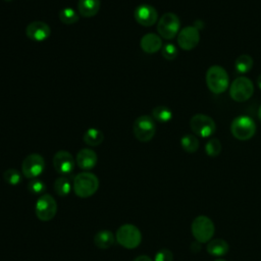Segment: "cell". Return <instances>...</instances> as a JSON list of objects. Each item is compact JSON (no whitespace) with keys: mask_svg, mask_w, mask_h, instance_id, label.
<instances>
[{"mask_svg":"<svg viewBox=\"0 0 261 261\" xmlns=\"http://www.w3.org/2000/svg\"><path fill=\"white\" fill-rule=\"evenodd\" d=\"M99 188L98 177L89 171L77 173L72 182L74 194L80 198H89L93 196Z\"/></svg>","mask_w":261,"mask_h":261,"instance_id":"cell-1","label":"cell"},{"mask_svg":"<svg viewBox=\"0 0 261 261\" xmlns=\"http://www.w3.org/2000/svg\"><path fill=\"white\" fill-rule=\"evenodd\" d=\"M228 74L226 70L219 65H212L206 72V84L209 90L214 94H221L228 88Z\"/></svg>","mask_w":261,"mask_h":261,"instance_id":"cell-2","label":"cell"},{"mask_svg":"<svg viewBox=\"0 0 261 261\" xmlns=\"http://www.w3.org/2000/svg\"><path fill=\"white\" fill-rule=\"evenodd\" d=\"M117 243L125 249H135L142 242V233L140 229L134 224L121 225L115 234Z\"/></svg>","mask_w":261,"mask_h":261,"instance_id":"cell-3","label":"cell"},{"mask_svg":"<svg viewBox=\"0 0 261 261\" xmlns=\"http://www.w3.org/2000/svg\"><path fill=\"white\" fill-rule=\"evenodd\" d=\"M230 132L236 139L246 141L255 135L256 123L250 116L241 115L232 120L230 124Z\"/></svg>","mask_w":261,"mask_h":261,"instance_id":"cell-4","label":"cell"},{"mask_svg":"<svg viewBox=\"0 0 261 261\" xmlns=\"http://www.w3.org/2000/svg\"><path fill=\"white\" fill-rule=\"evenodd\" d=\"M133 133L136 139L146 143L153 139L156 133V125L153 117L149 115H141L136 118L133 124Z\"/></svg>","mask_w":261,"mask_h":261,"instance_id":"cell-5","label":"cell"},{"mask_svg":"<svg viewBox=\"0 0 261 261\" xmlns=\"http://www.w3.org/2000/svg\"><path fill=\"white\" fill-rule=\"evenodd\" d=\"M215 231L213 221L204 215L196 217L192 222V233L200 244L210 242Z\"/></svg>","mask_w":261,"mask_h":261,"instance_id":"cell-6","label":"cell"},{"mask_svg":"<svg viewBox=\"0 0 261 261\" xmlns=\"http://www.w3.org/2000/svg\"><path fill=\"white\" fill-rule=\"evenodd\" d=\"M36 216L41 221H50L57 212V203L50 194H42L36 201Z\"/></svg>","mask_w":261,"mask_h":261,"instance_id":"cell-7","label":"cell"},{"mask_svg":"<svg viewBox=\"0 0 261 261\" xmlns=\"http://www.w3.org/2000/svg\"><path fill=\"white\" fill-rule=\"evenodd\" d=\"M179 27L180 22L177 15L172 12H166L158 20L157 32L163 39L171 40L178 34Z\"/></svg>","mask_w":261,"mask_h":261,"instance_id":"cell-8","label":"cell"},{"mask_svg":"<svg viewBox=\"0 0 261 261\" xmlns=\"http://www.w3.org/2000/svg\"><path fill=\"white\" fill-rule=\"evenodd\" d=\"M254 93L253 83L245 76L237 77L229 87V95L237 102H245L249 100Z\"/></svg>","mask_w":261,"mask_h":261,"instance_id":"cell-9","label":"cell"},{"mask_svg":"<svg viewBox=\"0 0 261 261\" xmlns=\"http://www.w3.org/2000/svg\"><path fill=\"white\" fill-rule=\"evenodd\" d=\"M45 169V160L44 158L37 153L28 155L21 164L22 174L30 179L37 178Z\"/></svg>","mask_w":261,"mask_h":261,"instance_id":"cell-10","label":"cell"},{"mask_svg":"<svg viewBox=\"0 0 261 261\" xmlns=\"http://www.w3.org/2000/svg\"><path fill=\"white\" fill-rule=\"evenodd\" d=\"M190 126L194 134L202 138L210 137L216 128L214 120L205 114H195L190 120Z\"/></svg>","mask_w":261,"mask_h":261,"instance_id":"cell-11","label":"cell"},{"mask_svg":"<svg viewBox=\"0 0 261 261\" xmlns=\"http://www.w3.org/2000/svg\"><path fill=\"white\" fill-rule=\"evenodd\" d=\"M136 21L143 27H151L158 20L157 10L150 4H140L134 11Z\"/></svg>","mask_w":261,"mask_h":261,"instance_id":"cell-12","label":"cell"},{"mask_svg":"<svg viewBox=\"0 0 261 261\" xmlns=\"http://www.w3.org/2000/svg\"><path fill=\"white\" fill-rule=\"evenodd\" d=\"M200 41V33L196 27H186L177 34V44L182 50L194 49Z\"/></svg>","mask_w":261,"mask_h":261,"instance_id":"cell-13","label":"cell"},{"mask_svg":"<svg viewBox=\"0 0 261 261\" xmlns=\"http://www.w3.org/2000/svg\"><path fill=\"white\" fill-rule=\"evenodd\" d=\"M52 162H53L54 169L58 173L64 174V175L71 173L75 166V161L72 155L65 150H60L56 152L53 156Z\"/></svg>","mask_w":261,"mask_h":261,"instance_id":"cell-14","label":"cell"},{"mask_svg":"<svg viewBox=\"0 0 261 261\" xmlns=\"http://www.w3.org/2000/svg\"><path fill=\"white\" fill-rule=\"evenodd\" d=\"M51 34L50 27L41 20H35L28 24L25 29L27 37L35 42H42L49 38Z\"/></svg>","mask_w":261,"mask_h":261,"instance_id":"cell-15","label":"cell"},{"mask_svg":"<svg viewBox=\"0 0 261 261\" xmlns=\"http://www.w3.org/2000/svg\"><path fill=\"white\" fill-rule=\"evenodd\" d=\"M97 154L89 148L81 149L75 157V162L77 166L83 170H91L97 164Z\"/></svg>","mask_w":261,"mask_h":261,"instance_id":"cell-16","label":"cell"},{"mask_svg":"<svg viewBox=\"0 0 261 261\" xmlns=\"http://www.w3.org/2000/svg\"><path fill=\"white\" fill-rule=\"evenodd\" d=\"M140 47L145 53L154 54L162 48V40L158 35L148 33L141 38Z\"/></svg>","mask_w":261,"mask_h":261,"instance_id":"cell-17","label":"cell"},{"mask_svg":"<svg viewBox=\"0 0 261 261\" xmlns=\"http://www.w3.org/2000/svg\"><path fill=\"white\" fill-rule=\"evenodd\" d=\"M100 0H79L77 11L83 17H93L100 9Z\"/></svg>","mask_w":261,"mask_h":261,"instance_id":"cell-18","label":"cell"},{"mask_svg":"<svg viewBox=\"0 0 261 261\" xmlns=\"http://www.w3.org/2000/svg\"><path fill=\"white\" fill-rule=\"evenodd\" d=\"M115 241V236L108 229H102L98 231L94 237V244L99 249L110 248Z\"/></svg>","mask_w":261,"mask_h":261,"instance_id":"cell-19","label":"cell"},{"mask_svg":"<svg viewBox=\"0 0 261 261\" xmlns=\"http://www.w3.org/2000/svg\"><path fill=\"white\" fill-rule=\"evenodd\" d=\"M228 244L222 239H214L207 245V252L212 256H223L228 252Z\"/></svg>","mask_w":261,"mask_h":261,"instance_id":"cell-20","label":"cell"},{"mask_svg":"<svg viewBox=\"0 0 261 261\" xmlns=\"http://www.w3.org/2000/svg\"><path fill=\"white\" fill-rule=\"evenodd\" d=\"M83 140L87 145L91 147H95V146H99L103 142L104 135L100 129L96 127H91L85 132Z\"/></svg>","mask_w":261,"mask_h":261,"instance_id":"cell-21","label":"cell"},{"mask_svg":"<svg viewBox=\"0 0 261 261\" xmlns=\"http://www.w3.org/2000/svg\"><path fill=\"white\" fill-rule=\"evenodd\" d=\"M253 58L248 54L240 55L234 62V68L240 73H246L253 67Z\"/></svg>","mask_w":261,"mask_h":261,"instance_id":"cell-22","label":"cell"},{"mask_svg":"<svg viewBox=\"0 0 261 261\" xmlns=\"http://www.w3.org/2000/svg\"><path fill=\"white\" fill-rule=\"evenodd\" d=\"M71 182L65 176H60L54 181L55 193L60 197H66L71 191Z\"/></svg>","mask_w":261,"mask_h":261,"instance_id":"cell-23","label":"cell"},{"mask_svg":"<svg viewBox=\"0 0 261 261\" xmlns=\"http://www.w3.org/2000/svg\"><path fill=\"white\" fill-rule=\"evenodd\" d=\"M182 149L188 153H194L199 149V140L193 135H185L180 139Z\"/></svg>","mask_w":261,"mask_h":261,"instance_id":"cell-24","label":"cell"},{"mask_svg":"<svg viewBox=\"0 0 261 261\" xmlns=\"http://www.w3.org/2000/svg\"><path fill=\"white\" fill-rule=\"evenodd\" d=\"M152 117L159 122H167L172 118V112L166 106H157L152 110Z\"/></svg>","mask_w":261,"mask_h":261,"instance_id":"cell-25","label":"cell"},{"mask_svg":"<svg viewBox=\"0 0 261 261\" xmlns=\"http://www.w3.org/2000/svg\"><path fill=\"white\" fill-rule=\"evenodd\" d=\"M59 19L64 24H72L79 20V14L73 8L65 7L59 12Z\"/></svg>","mask_w":261,"mask_h":261,"instance_id":"cell-26","label":"cell"},{"mask_svg":"<svg viewBox=\"0 0 261 261\" xmlns=\"http://www.w3.org/2000/svg\"><path fill=\"white\" fill-rule=\"evenodd\" d=\"M3 179L11 186H16L21 181L20 172L15 168H8L3 172Z\"/></svg>","mask_w":261,"mask_h":261,"instance_id":"cell-27","label":"cell"},{"mask_svg":"<svg viewBox=\"0 0 261 261\" xmlns=\"http://www.w3.org/2000/svg\"><path fill=\"white\" fill-rule=\"evenodd\" d=\"M205 151L208 156L216 157L221 152V143L218 139H210L205 145Z\"/></svg>","mask_w":261,"mask_h":261,"instance_id":"cell-28","label":"cell"},{"mask_svg":"<svg viewBox=\"0 0 261 261\" xmlns=\"http://www.w3.org/2000/svg\"><path fill=\"white\" fill-rule=\"evenodd\" d=\"M45 189H46L45 182L39 178H33L28 184V190L35 195L42 194L45 191Z\"/></svg>","mask_w":261,"mask_h":261,"instance_id":"cell-29","label":"cell"},{"mask_svg":"<svg viewBox=\"0 0 261 261\" xmlns=\"http://www.w3.org/2000/svg\"><path fill=\"white\" fill-rule=\"evenodd\" d=\"M161 54L166 60H173L174 58H176L178 52H177V48L173 44L167 43L162 46Z\"/></svg>","mask_w":261,"mask_h":261,"instance_id":"cell-30","label":"cell"},{"mask_svg":"<svg viewBox=\"0 0 261 261\" xmlns=\"http://www.w3.org/2000/svg\"><path fill=\"white\" fill-rule=\"evenodd\" d=\"M154 261H173L172 252L168 249H161L155 254Z\"/></svg>","mask_w":261,"mask_h":261,"instance_id":"cell-31","label":"cell"},{"mask_svg":"<svg viewBox=\"0 0 261 261\" xmlns=\"http://www.w3.org/2000/svg\"><path fill=\"white\" fill-rule=\"evenodd\" d=\"M134 261H152V259L149 256L146 255H140L134 259Z\"/></svg>","mask_w":261,"mask_h":261,"instance_id":"cell-32","label":"cell"},{"mask_svg":"<svg viewBox=\"0 0 261 261\" xmlns=\"http://www.w3.org/2000/svg\"><path fill=\"white\" fill-rule=\"evenodd\" d=\"M257 85H258V87H259V89L261 90V74L258 76V79H257Z\"/></svg>","mask_w":261,"mask_h":261,"instance_id":"cell-33","label":"cell"},{"mask_svg":"<svg viewBox=\"0 0 261 261\" xmlns=\"http://www.w3.org/2000/svg\"><path fill=\"white\" fill-rule=\"evenodd\" d=\"M258 118H259V120L261 121V105H260V107H259V109H258Z\"/></svg>","mask_w":261,"mask_h":261,"instance_id":"cell-34","label":"cell"},{"mask_svg":"<svg viewBox=\"0 0 261 261\" xmlns=\"http://www.w3.org/2000/svg\"><path fill=\"white\" fill-rule=\"evenodd\" d=\"M215 261H225V260H222V259H218V260H215Z\"/></svg>","mask_w":261,"mask_h":261,"instance_id":"cell-35","label":"cell"},{"mask_svg":"<svg viewBox=\"0 0 261 261\" xmlns=\"http://www.w3.org/2000/svg\"><path fill=\"white\" fill-rule=\"evenodd\" d=\"M4 1H6V2H9V1H12V0H4Z\"/></svg>","mask_w":261,"mask_h":261,"instance_id":"cell-36","label":"cell"}]
</instances>
